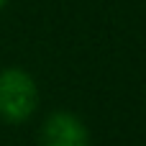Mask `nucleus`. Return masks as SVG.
Here are the masks:
<instances>
[{
    "label": "nucleus",
    "mask_w": 146,
    "mask_h": 146,
    "mask_svg": "<svg viewBox=\"0 0 146 146\" xmlns=\"http://www.w3.org/2000/svg\"><path fill=\"white\" fill-rule=\"evenodd\" d=\"M38 108L36 80L21 67L0 69V121L10 126L26 123Z\"/></svg>",
    "instance_id": "nucleus-1"
},
{
    "label": "nucleus",
    "mask_w": 146,
    "mask_h": 146,
    "mask_svg": "<svg viewBox=\"0 0 146 146\" xmlns=\"http://www.w3.org/2000/svg\"><path fill=\"white\" fill-rule=\"evenodd\" d=\"M38 146H90V131L80 115L69 110H54L41 123Z\"/></svg>",
    "instance_id": "nucleus-2"
},
{
    "label": "nucleus",
    "mask_w": 146,
    "mask_h": 146,
    "mask_svg": "<svg viewBox=\"0 0 146 146\" xmlns=\"http://www.w3.org/2000/svg\"><path fill=\"white\" fill-rule=\"evenodd\" d=\"M8 3H10V0H0V10H3V8H5Z\"/></svg>",
    "instance_id": "nucleus-3"
}]
</instances>
